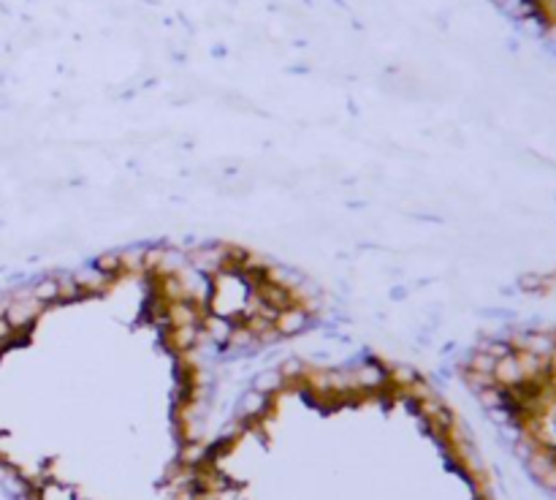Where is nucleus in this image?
Returning a JSON list of instances; mask_svg holds the SVG:
<instances>
[{"mask_svg": "<svg viewBox=\"0 0 556 500\" xmlns=\"http://www.w3.org/2000/svg\"><path fill=\"white\" fill-rule=\"evenodd\" d=\"M312 291L234 242L141 245L33 286L0 319L20 419L0 427L14 500H190L250 375L318 324Z\"/></svg>", "mask_w": 556, "mask_h": 500, "instance_id": "nucleus-1", "label": "nucleus"}, {"mask_svg": "<svg viewBox=\"0 0 556 500\" xmlns=\"http://www.w3.org/2000/svg\"><path fill=\"white\" fill-rule=\"evenodd\" d=\"M190 500H497L462 413L380 356L269 367L201 454Z\"/></svg>", "mask_w": 556, "mask_h": 500, "instance_id": "nucleus-2", "label": "nucleus"}, {"mask_svg": "<svg viewBox=\"0 0 556 500\" xmlns=\"http://www.w3.org/2000/svg\"><path fill=\"white\" fill-rule=\"evenodd\" d=\"M459 378L556 495V321L478 340L459 362Z\"/></svg>", "mask_w": 556, "mask_h": 500, "instance_id": "nucleus-3", "label": "nucleus"}]
</instances>
